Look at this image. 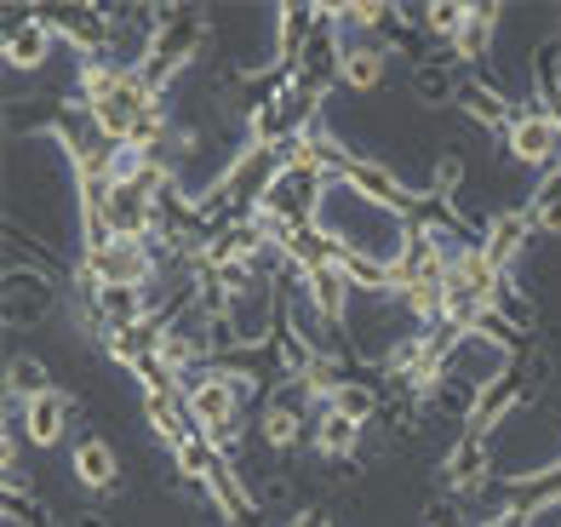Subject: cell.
Listing matches in <instances>:
<instances>
[{
  "label": "cell",
  "mask_w": 561,
  "mask_h": 527,
  "mask_svg": "<svg viewBox=\"0 0 561 527\" xmlns=\"http://www.w3.org/2000/svg\"><path fill=\"white\" fill-rule=\"evenodd\" d=\"M522 213L533 218V236H561V195H533Z\"/></svg>",
  "instance_id": "cell-27"
},
{
  "label": "cell",
  "mask_w": 561,
  "mask_h": 527,
  "mask_svg": "<svg viewBox=\"0 0 561 527\" xmlns=\"http://www.w3.org/2000/svg\"><path fill=\"white\" fill-rule=\"evenodd\" d=\"M436 482H442L453 499H476L481 488L493 482V442H488V436H476V431H458L453 447L442 454Z\"/></svg>",
  "instance_id": "cell-7"
},
{
  "label": "cell",
  "mask_w": 561,
  "mask_h": 527,
  "mask_svg": "<svg viewBox=\"0 0 561 527\" xmlns=\"http://www.w3.org/2000/svg\"><path fill=\"white\" fill-rule=\"evenodd\" d=\"M385 69H390V46L378 41V35H355V41H344L339 87H350V92H378V87H385Z\"/></svg>",
  "instance_id": "cell-15"
},
{
  "label": "cell",
  "mask_w": 561,
  "mask_h": 527,
  "mask_svg": "<svg viewBox=\"0 0 561 527\" xmlns=\"http://www.w3.org/2000/svg\"><path fill=\"white\" fill-rule=\"evenodd\" d=\"M252 436H259L270 454H298V447L310 442V401L293 385H280L275 396H264V413L252 424Z\"/></svg>",
  "instance_id": "cell-6"
},
{
  "label": "cell",
  "mask_w": 561,
  "mask_h": 527,
  "mask_svg": "<svg viewBox=\"0 0 561 527\" xmlns=\"http://www.w3.org/2000/svg\"><path fill=\"white\" fill-rule=\"evenodd\" d=\"M458 110H465L481 133H499V138H504L522 104H510V98L488 81V75H465V81H458Z\"/></svg>",
  "instance_id": "cell-14"
},
{
  "label": "cell",
  "mask_w": 561,
  "mask_h": 527,
  "mask_svg": "<svg viewBox=\"0 0 561 527\" xmlns=\"http://www.w3.org/2000/svg\"><path fill=\"white\" fill-rule=\"evenodd\" d=\"M458 190H465V156H458V149H442V156L430 161V190H424V195L458 201Z\"/></svg>",
  "instance_id": "cell-24"
},
{
  "label": "cell",
  "mask_w": 561,
  "mask_h": 527,
  "mask_svg": "<svg viewBox=\"0 0 561 527\" xmlns=\"http://www.w3.org/2000/svg\"><path fill=\"white\" fill-rule=\"evenodd\" d=\"M53 305H58L53 270H23V264L7 270V328H35V321L53 316Z\"/></svg>",
  "instance_id": "cell-10"
},
{
  "label": "cell",
  "mask_w": 561,
  "mask_h": 527,
  "mask_svg": "<svg viewBox=\"0 0 561 527\" xmlns=\"http://www.w3.org/2000/svg\"><path fill=\"white\" fill-rule=\"evenodd\" d=\"M53 390V373H46L41 356H12L7 362V408H23V401H35Z\"/></svg>",
  "instance_id": "cell-22"
},
{
  "label": "cell",
  "mask_w": 561,
  "mask_h": 527,
  "mask_svg": "<svg viewBox=\"0 0 561 527\" xmlns=\"http://www.w3.org/2000/svg\"><path fill=\"white\" fill-rule=\"evenodd\" d=\"M333 184H339L350 201H367V207L390 213V218H401V224L413 218V213H419V201H424V195L407 190L385 161H373V156H350V161H344V172H339Z\"/></svg>",
  "instance_id": "cell-4"
},
{
  "label": "cell",
  "mask_w": 561,
  "mask_h": 527,
  "mask_svg": "<svg viewBox=\"0 0 561 527\" xmlns=\"http://www.w3.org/2000/svg\"><path fill=\"white\" fill-rule=\"evenodd\" d=\"M385 385H378V379H355V373H350V379L339 385V396H333V413H344V419H355V424H373L378 413H385Z\"/></svg>",
  "instance_id": "cell-20"
},
{
  "label": "cell",
  "mask_w": 561,
  "mask_h": 527,
  "mask_svg": "<svg viewBox=\"0 0 561 527\" xmlns=\"http://www.w3.org/2000/svg\"><path fill=\"white\" fill-rule=\"evenodd\" d=\"M259 505L264 511H298V482H293V476L287 470H275V476H264V488H259Z\"/></svg>",
  "instance_id": "cell-25"
},
{
  "label": "cell",
  "mask_w": 561,
  "mask_h": 527,
  "mask_svg": "<svg viewBox=\"0 0 561 527\" xmlns=\"http://www.w3.org/2000/svg\"><path fill=\"white\" fill-rule=\"evenodd\" d=\"M144 419H149V431H156V442L167 454H178V447L195 436V424L184 413V396H144Z\"/></svg>",
  "instance_id": "cell-18"
},
{
  "label": "cell",
  "mask_w": 561,
  "mask_h": 527,
  "mask_svg": "<svg viewBox=\"0 0 561 527\" xmlns=\"http://www.w3.org/2000/svg\"><path fill=\"white\" fill-rule=\"evenodd\" d=\"M81 282H87V293L92 287H110V282H121V287H156L161 282V253L149 241H110L104 253H81Z\"/></svg>",
  "instance_id": "cell-3"
},
{
  "label": "cell",
  "mask_w": 561,
  "mask_h": 527,
  "mask_svg": "<svg viewBox=\"0 0 561 527\" xmlns=\"http://www.w3.org/2000/svg\"><path fill=\"white\" fill-rule=\"evenodd\" d=\"M298 287H304V298H310V310L321 316V328L339 339L344 321H350V298H355V282L344 275V264H321L310 275H298Z\"/></svg>",
  "instance_id": "cell-11"
},
{
  "label": "cell",
  "mask_w": 561,
  "mask_h": 527,
  "mask_svg": "<svg viewBox=\"0 0 561 527\" xmlns=\"http://www.w3.org/2000/svg\"><path fill=\"white\" fill-rule=\"evenodd\" d=\"M527 241H533V218L522 207H499V213L481 218V253H488V264L499 275L516 270V259L527 253Z\"/></svg>",
  "instance_id": "cell-12"
},
{
  "label": "cell",
  "mask_w": 561,
  "mask_h": 527,
  "mask_svg": "<svg viewBox=\"0 0 561 527\" xmlns=\"http://www.w3.org/2000/svg\"><path fill=\"white\" fill-rule=\"evenodd\" d=\"M504 149H510V161H522L533 172H550V167H561V127L539 104H522L516 121H510V133H504Z\"/></svg>",
  "instance_id": "cell-8"
},
{
  "label": "cell",
  "mask_w": 561,
  "mask_h": 527,
  "mask_svg": "<svg viewBox=\"0 0 561 527\" xmlns=\"http://www.w3.org/2000/svg\"><path fill=\"white\" fill-rule=\"evenodd\" d=\"M69 470H75V482H81L87 493H115L121 488V454H115L110 436H81L75 442Z\"/></svg>",
  "instance_id": "cell-16"
},
{
  "label": "cell",
  "mask_w": 561,
  "mask_h": 527,
  "mask_svg": "<svg viewBox=\"0 0 561 527\" xmlns=\"http://www.w3.org/2000/svg\"><path fill=\"white\" fill-rule=\"evenodd\" d=\"M53 46H58V35H53V23H46V12H12V18H7L0 53H7V69H12V75L41 69L46 58H53Z\"/></svg>",
  "instance_id": "cell-9"
},
{
  "label": "cell",
  "mask_w": 561,
  "mask_h": 527,
  "mask_svg": "<svg viewBox=\"0 0 561 527\" xmlns=\"http://www.w3.org/2000/svg\"><path fill=\"white\" fill-rule=\"evenodd\" d=\"M69 413H75V396L58 390V385L46 396H35V401H23V408H12V419H18V431H23L30 447H58L64 431H69Z\"/></svg>",
  "instance_id": "cell-13"
},
{
  "label": "cell",
  "mask_w": 561,
  "mask_h": 527,
  "mask_svg": "<svg viewBox=\"0 0 561 527\" xmlns=\"http://www.w3.org/2000/svg\"><path fill=\"white\" fill-rule=\"evenodd\" d=\"M493 35H499V7H470L465 30H458V41H453V58L458 64H488Z\"/></svg>",
  "instance_id": "cell-19"
},
{
  "label": "cell",
  "mask_w": 561,
  "mask_h": 527,
  "mask_svg": "<svg viewBox=\"0 0 561 527\" xmlns=\"http://www.w3.org/2000/svg\"><path fill=\"white\" fill-rule=\"evenodd\" d=\"M527 390H533V362H527V356H510L499 373H488V379H481L476 408H470V419H465V431H476V436H488V442H493L499 424L522 413Z\"/></svg>",
  "instance_id": "cell-2"
},
{
  "label": "cell",
  "mask_w": 561,
  "mask_h": 527,
  "mask_svg": "<svg viewBox=\"0 0 561 527\" xmlns=\"http://www.w3.org/2000/svg\"><path fill=\"white\" fill-rule=\"evenodd\" d=\"M465 18H470V7H465V0H430V7H419L424 35L436 41V46H447V53H453L458 30H465Z\"/></svg>",
  "instance_id": "cell-23"
},
{
  "label": "cell",
  "mask_w": 561,
  "mask_h": 527,
  "mask_svg": "<svg viewBox=\"0 0 561 527\" xmlns=\"http://www.w3.org/2000/svg\"><path fill=\"white\" fill-rule=\"evenodd\" d=\"M493 305L516 321V328H533V305L522 298V287H516V275H499V293H493Z\"/></svg>",
  "instance_id": "cell-26"
},
{
  "label": "cell",
  "mask_w": 561,
  "mask_h": 527,
  "mask_svg": "<svg viewBox=\"0 0 561 527\" xmlns=\"http://www.w3.org/2000/svg\"><path fill=\"white\" fill-rule=\"evenodd\" d=\"M280 527H333V511H327V505H298Z\"/></svg>",
  "instance_id": "cell-28"
},
{
  "label": "cell",
  "mask_w": 561,
  "mask_h": 527,
  "mask_svg": "<svg viewBox=\"0 0 561 527\" xmlns=\"http://www.w3.org/2000/svg\"><path fill=\"white\" fill-rule=\"evenodd\" d=\"M362 436H367V424H355V419H344L333 408H321L310 419V447H316L327 465H350L355 454H362Z\"/></svg>",
  "instance_id": "cell-17"
},
{
  "label": "cell",
  "mask_w": 561,
  "mask_h": 527,
  "mask_svg": "<svg viewBox=\"0 0 561 527\" xmlns=\"http://www.w3.org/2000/svg\"><path fill=\"white\" fill-rule=\"evenodd\" d=\"M201 46H207V18H201L195 7H184V12L167 23V30L149 35V53H144V64H138L144 87L156 92V98H167V92H172V75H184V69L195 64Z\"/></svg>",
  "instance_id": "cell-1"
},
{
  "label": "cell",
  "mask_w": 561,
  "mask_h": 527,
  "mask_svg": "<svg viewBox=\"0 0 561 527\" xmlns=\"http://www.w3.org/2000/svg\"><path fill=\"white\" fill-rule=\"evenodd\" d=\"M533 87H539V110L561 127V41H545L533 53Z\"/></svg>",
  "instance_id": "cell-21"
},
{
  "label": "cell",
  "mask_w": 561,
  "mask_h": 527,
  "mask_svg": "<svg viewBox=\"0 0 561 527\" xmlns=\"http://www.w3.org/2000/svg\"><path fill=\"white\" fill-rule=\"evenodd\" d=\"M46 23H53V35L75 58H104V53H115V35H121L115 12H104V7H46Z\"/></svg>",
  "instance_id": "cell-5"
}]
</instances>
